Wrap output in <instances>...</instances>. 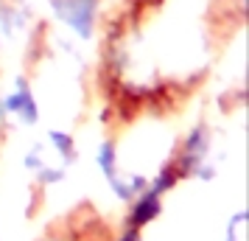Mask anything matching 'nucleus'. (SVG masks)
Instances as JSON below:
<instances>
[]
</instances>
